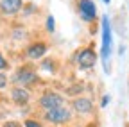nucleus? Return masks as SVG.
Wrapping results in <instances>:
<instances>
[{
  "label": "nucleus",
  "instance_id": "obj_1",
  "mask_svg": "<svg viewBox=\"0 0 129 127\" xmlns=\"http://www.w3.org/2000/svg\"><path fill=\"white\" fill-rule=\"evenodd\" d=\"M111 54V29H109V20L108 16L102 18V59L106 63V70H108V59Z\"/></svg>",
  "mask_w": 129,
  "mask_h": 127
},
{
  "label": "nucleus",
  "instance_id": "obj_2",
  "mask_svg": "<svg viewBox=\"0 0 129 127\" xmlns=\"http://www.w3.org/2000/svg\"><path fill=\"white\" fill-rule=\"evenodd\" d=\"M70 118V111L64 107V106H59L56 109H50L47 111V120L48 122H54V123H63Z\"/></svg>",
  "mask_w": 129,
  "mask_h": 127
},
{
  "label": "nucleus",
  "instance_id": "obj_3",
  "mask_svg": "<svg viewBox=\"0 0 129 127\" xmlns=\"http://www.w3.org/2000/svg\"><path fill=\"white\" fill-rule=\"evenodd\" d=\"M79 13H81V16H83V20L86 22H91L95 18V4L91 2V0H81V4H79Z\"/></svg>",
  "mask_w": 129,
  "mask_h": 127
},
{
  "label": "nucleus",
  "instance_id": "obj_4",
  "mask_svg": "<svg viewBox=\"0 0 129 127\" xmlns=\"http://www.w3.org/2000/svg\"><path fill=\"white\" fill-rule=\"evenodd\" d=\"M40 104H41L45 109L50 111V109H56V107L63 106V99L59 97L57 93H47V95H43V97H41Z\"/></svg>",
  "mask_w": 129,
  "mask_h": 127
},
{
  "label": "nucleus",
  "instance_id": "obj_5",
  "mask_svg": "<svg viewBox=\"0 0 129 127\" xmlns=\"http://www.w3.org/2000/svg\"><path fill=\"white\" fill-rule=\"evenodd\" d=\"M95 52L91 50V49H86V50H83L79 56H77V61H79V65L83 66V68H91L93 65H95Z\"/></svg>",
  "mask_w": 129,
  "mask_h": 127
},
{
  "label": "nucleus",
  "instance_id": "obj_6",
  "mask_svg": "<svg viewBox=\"0 0 129 127\" xmlns=\"http://www.w3.org/2000/svg\"><path fill=\"white\" fill-rule=\"evenodd\" d=\"M20 7H22V0H2V2H0V9L4 13H7V14H13L16 11H20Z\"/></svg>",
  "mask_w": 129,
  "mask_h": 127
},
{
  "label": "nucleus",
  "instance_id": "obj_7",
  "mask_svg": "<svg viewBox=\"0 0 129 127\" xmlns=\"http://www.w3.org/2000/svg\"><path fill=\"white\" fill-rule=\"evenodd\" d=\"M14 79H16L18 82H25V84H29V82H34V81H36V75H34V72L29 70V68H22L18 73H16Z\"/></svg>",
  "mask_w": 129,
  "mask_h": 127
},
{
  "label": "nucleus",
  "instance_id": "obj_8",
  "mask_svg": "<svg viewBox=\"0 0 129 127\" xmlns=\"http://www.w3.org/2000/svg\"><path fill=\"white\" fill-rule=\"evenodd\" d=\"M45 52H47V45H43V43H36V45H32L30 49L27 50L29 57H34V59L41 57V56H43Z\"/></svg>",
  "mask_w": 129,
  "mask_h": 127
},
{
  "label": "nucleus",
  "instance_id": "obj_9",
  "mask_svg": "<svg viewBox=\"0 0 129 127\" xmlns=\"http://www.w3.org/2000/svg\"><path fill=\"white\" fill-rule=\"evenodd\" d=\"M13 99L16 100V104H27L29 93H27L25 90H22V88H16V90L13 91Z\"/></svg>",
  "mask_w": 129,
  "mask_h": 127
},
{
  "label": "nucleus",
  "instance_id": "obj_10",
  "mask_svg": "<svg viewBox=\"0 0 129 127\" xmlns=\"http://www.w3.org/2000/svg\"><path fill=\"white\" fill-rule=\"evenodd\" d=\"M74 106H75V109L79 111V113H88V111L91 109V102L88 99H77L74 102Z\"/></svg>",
  "mask_w": 129,
  "mask_h": 127
},
{
  "label": "nucleus",
  "instance_id": "obj_11",
  "mask_svg": "<svg viewBox=\"0 0 129 127\" xmlns=\"http://www.w3.org/2000/svg\"><path fill=\"white\" fill-rule=\"evenodd\" d=\"M47 29H48V32L54 30V18L52 16H48V20H47Z\"/></svg>",
  "mask_w": 129,
  "mask_h": 127
},
{
  "label": "nucleus",
  "instance_id": "obj_12",
  "mask_svg": "<svg viewBox=\"0 0 129 127\" xmlns=\"http://www.w3.org/2000/svg\"><path fill=\"white\" fill-rule=\"evenodd\" d=\"M25 127H41L38 122H34V120H27L25 122Z\"/></svg>",
  "mask_w": 129,
  "mask_h": 127
},
{
  "label": "nucleus",
  "instance_id": "obj_13",
  "mask_svg": "<svg viewBox=\"0 0 129 127\" xmlns=\"http://www.w3.org/2000/svg\"><path fill=\"white\" fill-rule=\"evenodd\" d=\"M7 66V63H6V59L2 57V54H0V70H2V68H6Z\"/></svg>",
  "mask_w": 129,
  "mask_h": 127
},
{
  "label": "nucleus",
  "instance_id": "obj_14",
  "mask_svg": "<svg viewBox=\"0 0 129 127\" xmlns=\"http://www.w3.org/2000/svg\"><path fill=\"white\" fill-rule=\"evenodd\" d=\"M6 82H7V81H6V75H0V88H4Z\"/></svg>",
  "mask_w": 129,
  "mask_h": 127
},
{
  "label": "nucleus",
  "instance_id": "obj_15",
  "mask_svg": "<svg viewBox=\"0 0 129 127\" xmlns=\"http://www.w3.org/2000/svg\"><path fill=\"white\" fill-rule=\"evenodd\" d=\"M6 127H20V125L16 123V122H7V123H6Z\"/></svg>",
  "mask_w": 129,
  "mask_h": 127
},
{
  "label": "nucleus",
  "instance_id": "obj_16",
  "mask_svg": "<svg viewBox=\"0 0 129 127\" xmlns=\"http://www.w3.org/2000/svg\"><path fill=\"white\" fill-rule=\"evenodd\" d=\"M108 102H109V95H106V97L102 99V106H108Z\"/></svg>",
  "mask_w": 129,
  "mask_h": 127
},
{
  "label": "nucleus",
  "instance_id": "obj_17",
  "mask_svg": "<svg viewBox=\"0 0 129 127\" xmlns=\"http://www.w3.org/2000/svg\"><path fill=\"white\" fill-rule=\"evenodd\" d=\"M102 2H104V4H109V0H102Z\"/></svg>",
  "mask_w": 129,
  "mask_h": 127
}]
</instances>
